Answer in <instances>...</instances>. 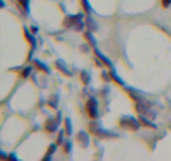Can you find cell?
Listing matches in <instances>:
<instances>
[{"mask_svg": "<svg viewBox=\"0 0 171 161\" xmlns=\"http://www.w3.org/2000/svg\"><path fill=\"white\" fill-rule=\"evenodd\" d=\"M35 66H37L39 69H42L44 72H47V74H49V72H51V71H49V69H47V66H45V64H44V62H39V60H37V62H35Z\"/></svg>", "mask_w": 171, "mask_h": 161, "instance_id": "cell-10", "label": "cell"}, {"mask_svg": "<svg viewBox=\"0 0 171 161\" xmlns=\"http://www.w3.org/2000/svg\"><path fill=\"white\" fill-rule=\"evenodd\" d=\"M119 124H121L123 127H128V129H131V131L138 129V126H139V124L136 123V119H134V118H129V116H126V118L121 119Z\"/></svg>", "mask_w": 171, "mask_h": 161, "instance_id": "cell-2", "label": "cell"}, {"mask_svg": "<svg viewBox=\"0 0 171 161\" xmlns=\"http://www.w3.org/2000/svg\"><path fill=\"white\" fill-rule=\"evenodd\" d=\"M91 131L94 133V134H97V136H103V138H107V136H109V138H114V136H116L114 133H111V131H103V129L97 126V123L91 124Z\"/></svg>", "mask_w": 171, "mask_h": 161, "instance_id": "cell-4", "label": "cell"}, {"mask_svg": "<svg viewBox=\"0 0 171 161\" xmlns=\"http://www.w3.org/2000/svg\"><path fill=\"white\" fill-rule=\"evenodd\" d=\"M82 5H84V9L87 10V12H91V7H89V4H87V0H82Z\"/></svg>", "mask_w": 171, "mask_h": 161, "instance_id": "cell-15", "label": "cell"}, {"mask_svg": "<svg viewBox=\"0 0 171 161\" xmlns=\"http://www.w3.org/2000/svg\"><path fill=\"white\" fill-rule=\"evenodd\" d=\"M65 25L67 27H72L76 30H82L84 29V22H82V13L81 15H76V17H69L65 19Z\"/></svg>", "mask_w": 171, "mask_h": 161, "instance_id": "cell-1", "label": "cell"}, {"mask_svg": "<svg viewBox=\"0 0 171 161\" xmlns=\"http://www.w3.org/2000/svg\"><path fill=\"white\" fill-rule=\"evenodd\" d=\"M20 4L24 5V7H25V9H27V7H29V0H20Z\"/></svg>", "mask_w": 171, "mask_h": 161, "instance_id": "cell-16", "label": "cell"}, {"mask_svg": "<svg viewBox=\"0 0 171 161\" xmlns=\"http://www.w3.org/2000/svg\"><path fill=\"white\" fill-rule=\"evenodd\" d=\"M25 37L29 39V42H30V45H32V47H35V39L32 37V35H30V32H29V30H27V29H25Z\"/></svg>", "mask_w": 171, "mask_h": 161, "instance_id": "cell-8", "label": "cell"}, {"mask_svg": "<svg viewBox=\"0 0 171 161\" xmlns=\"http://www.w3.org/2000/svg\"><path fill=\"white\" fill-rule=\"evenodd\" d=\"M87 25H89V29L91 30H96V29H97V24H96V22L94 20H92V19H87Z\"/></svg>", "mask_w": 171, "mask_h": 161, "instance_id": "cell-9", "label": "cell"}, {"mask_svg": "<svg viewBox=\"0 0 171 161\" xmlns=\"http://www.w3.org/2000/svg\"><path fill=\"white\" fill-rule=\"evenodd\" d=\"M57 66H59V69H60L62 72H65V74H71V72H69V69L65 67V64L62 62V60H57Z\"/></svg>", "mask_w": 171, "mask_h": 161, "instance_id": "cell-7", "label": "cell"}, {"mask_svg": "<svg viewBox=\"0 0 171 161\" xmlns=\"http://www.w3.org/2000/svg\"><path fill=\"white\" fill-rule=\"evenodd\" d=\"M87 39H89V42H91V44H92V45H94V44H96V42H94V40H92V35H91V34H87Z\"/></svg>", "mask_w": 171, "mask_h": 161, "instance_id": "cell-17", "label": "cell"}, {"mask_svg": "<svg viewBox=\"0 0 171 161\" xmlns=\"http://www.w3.org/2000/svg\"><path fill=\"white\" fill-rule=\"evenodd\" d=\"M141 123L144 124V126H151V127H154V124H153V123H149V121H148V119H146L144 116H141Z\"/></svg>", "mask_w": 171, "mask_h": 161, "instance_id": "cell-11", "label": "cell"}, {"mask_svg": "<svg viewBox=\"0 0 171 161\" xmlns=\"http://www.w3.org/2000/svg\"><path fill=\"white\" fill-rule=\"evenodd\" d=\"M170 4H171V0H163V5H164V7H168Z\"/></svg>", "mask_w": 171, "mask_h": 161, "instance_id": "cell-18", "label": "cell"}, {"mask_svg": "<svg viewBox=\"0 0 171 161\" xmlns=\"http://www.w3.org/2000/svg\"><path fill=\"white\" fill-rule=\"evenodd\" d=\"M77 141H79V144H82V146H87V144H89L87 133H79V134H77Z\"/></svg>", "mask_w": 171, "mask_h": 161, "instance_id": "cell-5", "label": "cell"}, {"mask_svg": "<svg viewBox=\"0 0 171 161\" xmlns=\"http://www.w3.org/2000/svg\"><path fill=\"white\" fill-rule=\"evenodd\" d=\"M87 114L92 119L97 118V101H96L94 98H91L89 101H87Z\"/></svg>", "mask_w": 171, "mask_h": 161, "instance_id": "cell-3", "label": "cell"}, {"mask_svg": "<svg viewBox=\"0 0 171 161\" xmlns=\"http://www.w3.org/2000/svg\"><path fill=\"white\" fill-rule=\"evenodd\" d=\"M57 124H59V123H57L56 119H49V123H47V126H45V129H47L49 133L56 131V129H57Z\"/></svg>", "mask_w": 171, "mask_h": 161, "instance_id": "cell-6", "label": "cell"}, {"mask_svg": "<svg viewBox=\"0 0 171 161\" xmlns=\"http://www.w3.org/2000/svg\"><path fill=\"white\" fill-rule=\"evenodd\" d=\"M30 71H32V67H30V66H29V67H27L25 71L22 72V76H24V77H27V76H29V74H30Z\"/></svg>", "mask_w": 171, "mask_h": 161, "instance_id": "cell-14", "label": "cell"}, {"mask_svg": "<svg viewBox=\"0 0 171 161\" xmlns=\"http://www.w3.org/2000/svg\"><path fill=\"white\" fill-rule=\"evenodd\" d=\"M65 131H67V134H71V133H72V126H71V121H65Z\"/></svg>", "mask_w": 171, "mask_h": 161, "instance_id": "cell-12", "label": "cell"}, {"mask_svg": "<svg viewBox=\"0 0 171 161\" xmlns=\"http://www.w3.org/2000/svg\"><path fill=\"white\" fill-rule=\"evenodd\" d=\"M82 79H84V82H86V84H87V82H89V79H91V77H89V74H87V72H82Z\"/></svg>", "mask_w": 171, "mask_h": 161, "instance_id": "cell-13", "label": "cell"}]
</instances>
